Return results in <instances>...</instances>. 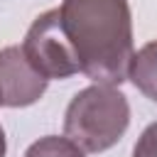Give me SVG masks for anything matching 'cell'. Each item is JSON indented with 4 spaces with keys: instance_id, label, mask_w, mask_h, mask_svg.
<instances>
[{
    "instance_id": "cell-1",
    "label": "cell",
    "mask_w": 157,
    "mask_h": 157,
    "mask_svg": "<svg viewBox=\"0 0 157 157\" xmlns=\"http://www.w3.org/2000/svg\"><path fill=\"white\" fill-rule=\"evenodd\" d=\"M59 12L81 74L101 86L128 81L135 56L128 0H64Z\"/></svg>"
},
{
    "instance_id": "cell-2",
    "label": "cell",
    "mask_w": 157,
    "mask_h": 157,
    "mask_svg": "<svg viewBox=\"0 0 157 157\" xmlns=\"http://www.w3.org/2000/svg\"><path fill=\"white\" fill-rule=\"evenodd\" d=\"M130 125V103L118 86L81 88L64 113V137L83 152L110 150Z\"/></svg>"
},
{
    "instance_id": "cell-6",
    "label": "cell",
    "mask_w": 157,
    "mask_h": 157,
    "mask_svg": "<svg viewBox=\"0 0 157 157\" xmlns=\"http://www.w3.org/2000/svg\"><path fill=\"white\" fill-rule=\"evenodd\" d=\"M25 157H86V155L69 137L47 135V137H39L37 142H32L27 147Z\"/></svg>"
},
{
    "instance_id": "cell-4",
    "label": "cell",
    "mask_w": 157,
    "mask_h": 157,
    "mask_svg": "<svg viewBox=\"0 0 157 157\" xmlns=\"http://www.w3.org/2000/svg\"><path fill=\"white\" fill-rule=\"evenodd\" d=\"M47 78L27 61L22 47L0 49V96L5 108H27L47 91Z\"/></svg>"
},
{
    "instance_id": "cell-7",
    "label": "cell",
    "mask_w": 157,
    "mask_h": 157,
    "mask_svg": "<svg viewBox=\"0 0 157 157\" xmlns=\"http://www.w3.org/2000/svg\"><path fill=\"white\" fill-rule=\"evenodd\" d=\"M132 157H157V120L142 130L132 147Z\"/></svg>"
},
{
    "instance_id": "cell-9",
    "label": "cell",
    "mask_w": 157,
    "mask_h": 157,
    "mask_svg": "<svg viewBox=\"0 0 157 157\" xmlns=\"http://www.w3.org/2000/svg\"><path fill=\"white\" fill-rule=\"evenodd\" d=\"M0 105H2V96H0Z\"/></svg>"
},
{
    "instance_id": "cell-3",
    "label": "cell",
    "mask_w": 157,
    "mask_h": 157,
    "mask_svg": "<svg viewBox=\"0 0 157 157\" xmlns=\"http://www.w3.org/2000/svg\"><path fill=\"white\" fill-rule=\"evenodd\" d=\"M22 52L27 61L47 78H69L74 74H81L76 54L64 34L61 27V12L59 7L42 12L27 29Z\"/></svg>"
},
{
    "instance_id": "cell-8",
    "label": "cell",
    "mask_w": 157,
    "mask_h": 157,
    "mask_svg": "<svg viewBox=\"0 0 157 157\" xmlns=\"http://www.w3.org/2000/svg\"><path fill=\"white\" fill-rule=\"evenodd\" d=\"M5 152H7V140H5V130L0 125V157H5Z\"/></svg>"
},
{
    "instance_id": "cell-5",
    "label": "cell",
    "mask_w": 157,
    "mask_h": 157,
    "mask_svg": "<svg viewBox=\"0 0 157 157\" xmlns=\"http://www.w3.org/2000/svg\"><path fill=\"white\" fill-rule=\"evenodd\" d=\"M128 78L135 83V88L142 96H147L150 101L157 103V39L147 42L132 56Z\"/></svg>"
}]
</instances>
